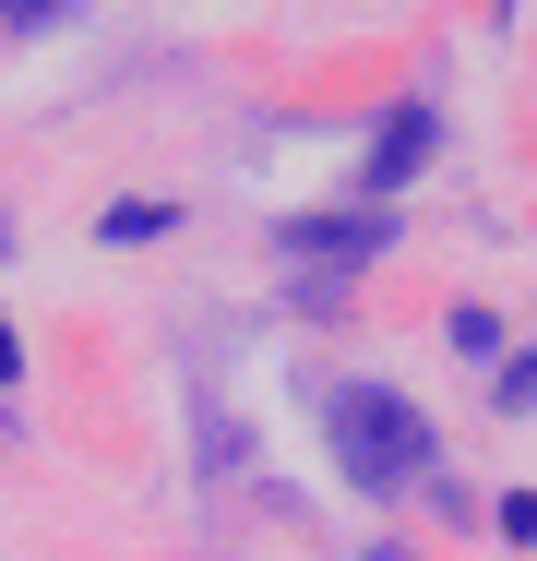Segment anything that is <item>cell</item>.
<instances>
[{
  "mask_svg": "<svg viewBox=\"0 0 537 561\" xmlns=\"http://www.w3.org/2000/svg\"><path fill=\"white\" fill-rule=\"evenodd\" d=\"M322 431H334V466H346L370 502H395V490H419V478H430V431H419V407H407V394H382V382H346Z\"/></svg>",
  "mask_w": 537,
  "mask_h": 561,
  "instance_id": "6da1fadb",
  "label": "cell"
},
{
  "mask_svg": "<svg viewBox=\"0 0 537 561\" xmlns=\"http://www.w3.org/2000/svg\"><path fill=\"white\" fill-rule=\"evenodd\" d=\"M419 156H430V119L407 108V119H395V131H382V144H370V180H382V192H395V180H407V168H419Z\"/></svg>",
  "mask_w": 537,
  "mask_h": 561,
  "instance_id": "7a4b0ae2",
  "label": "cell"
},
{
  "mask_svg": "<svg viewBox=\"0 0 537 561\" xmlns=\"http://www.w3.org/2000/svg\"><path fill=\"white\" fill-rule=\"evenodd\" d=\"M502 538H514V550H537V490H514V502H502Z\"/></svg>",
  "mask_w": 537,
  "mask_h": 561,
  "instance_id": "3957f363",
  "label": "cell"
},
{
  "mask_svg": "<svg viewBox=\"0 0 537 561\" xmlns=\"http://www.w3.org/2000/svg\"><path fill=\"white\" fill-rule=\"evenodd\" d=\"M0 382H12V335H0Z\"/></svg>",
  "mask_w": 537,
  "mask_h": 561,
  "instance_id": "277c9868",
  "label": "cell"
},
{
  "mask_svg": "<svg viewBox=\"0 0 537 561\" xmlns=\"http://www.w3.org/2000/svg\"><path fill=\"white\" fill-rule=\"evenodd\" d=\"M370 561H395V550H370Z\"/></svg>",
  "mask_w": 537,
  "mask_h": 561,
  "instance_id": "5b68a950",
  "label": "cell"
}]
</instances>
